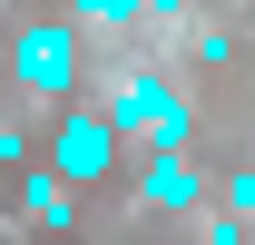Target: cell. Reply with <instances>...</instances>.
Here are the masks:
<instances>
[{"label":"cell","mask_w":255,"mask_h":245,"mask_svg":"<svg viewBox=\"0 0 255 245\" xmlns=\"http://www.w3.org/2000/svg\"><path fill=\"white\" fill-rule=\"evenodd\" d=\"M10 79L30 98H69V79H79V20H30V30H10Z\"/></svg>","instance_id":"1"},{"label":"cell","mask_w":255,"mask_h":245,"mask_svg":"<svg viewBox=\"0 0 255 245\" xmlns=\"http://www.w3.org/2000/svg\"><path fill=\"white\" fill-rule=\"evenodd\" d=\"M108 118H118V137H147V147H187V98H177V79H157V69L118 79Z\"/></svg>","instance_id":"2"},{"label":"cell","mask_w":255,"mask_h":245,"mask_svg":"<svg viewBox=\"0 0 255 245\" xmlns=\"http://www.w3.org/2000/svg\"><path fill=\"white\" fill-rule=\"evenodd\" d=\"M108 157H118V118H59V137H49V167H59L69 186L108 177Z\"/></svg>","instance_id":"3"},{"label":"cell","mask_w":255,"mask_h":245,"mask_svg":"<svg viewBox=\"0 0 255 245\" xmlns=\"http://www.w3.org/2000/svg\"><path fill=\"white\" fill-rule=\"evenodd\" d=\"M147 206H167V216H177V206H206V177L187 167V147H157V157H147Z\"/></svg>","instance_id":"4"},{"label":"cell","mask_w":255,"mask_h":245,"mask_svg":"<svg viewBox=\"0 0 255 245\" xmlns=\"http://www.w3.org/2000/svg\"><path fill=\"white\" fill-rule=\"evenodd\" d=\"M20 206H30L39 226H69V177L59 167H30V177H20Z\"/></svg>","instance_id":"5"},{"label":"cell","mask_w":255,"mask_h":245,"mask_svg":"<svg viewBox=\"0 0 255 245\" xmlns=\"http://www.w3.org/2000/svg\"><path fill=\"white\" fill-rule=\"evenodd\" d=\"M128 20H147V0H79V30H128Z\"/></svg>","instance_id":"6"},{"label":"cell","mask_w":255,"mask_h":245,"mask_svg":"<svg viewBox=\"0 0 255 245\" xmlns=\"http://www.w3.org/2000/svg\"><path fill=\"white\" fill-rule=\"evenodd\" d=\"M206 245H246V216L226 206V216H206Z\"/></svg>","instance_id":"7"},{"label":"cell","mask_w":255,"mask_h":245,"mask_svg":"<svg viewBox=\"0 0 255 245\" xmlns=\"http://www.w3.org/2000/svg\"><path fill=\"white\" fill-rule=\"evenodd\" d=\"M226 206H236V216H255V167H236V177H226Z\"/></svg>","instance_id":"8"},{"label":"cell","mask_w":255,"mask_h":245,"mask_svg":"<svg viewBox=\"0 0 255 245\" xmlns=\"http://www.w3.org/2000/svg\"><path fill=\"white\" fill-rule=\"evenodd\" d=\"M147 20H177V0H147Z\"/></svg>","instance_id":"9"},{"label":"cell","mask_w":255,"mask_h":245,"mask_svg":"<svg viewBox=\"0 0 255 245\" xmlns=\"http://www.w3.org/2000/svg\"><path fill=\"white\" fill-rule=\"evenodd\" d=\"M0 10H20V0H0Z\"/></svg>","instance_id":"10"},{"label":"cell","mask_w":255,"mask_h":245,"mask_svg":"<svg viewBox=\"0 0 255 245\" xmlns=\"http://www.w3.org/2000/svg\"><path fill=\"white\" fill-rule=\"evenodd\" d=\"M0 59H10V49H0Z\"/></svg>","instance_id":"11"}]
</instances>
